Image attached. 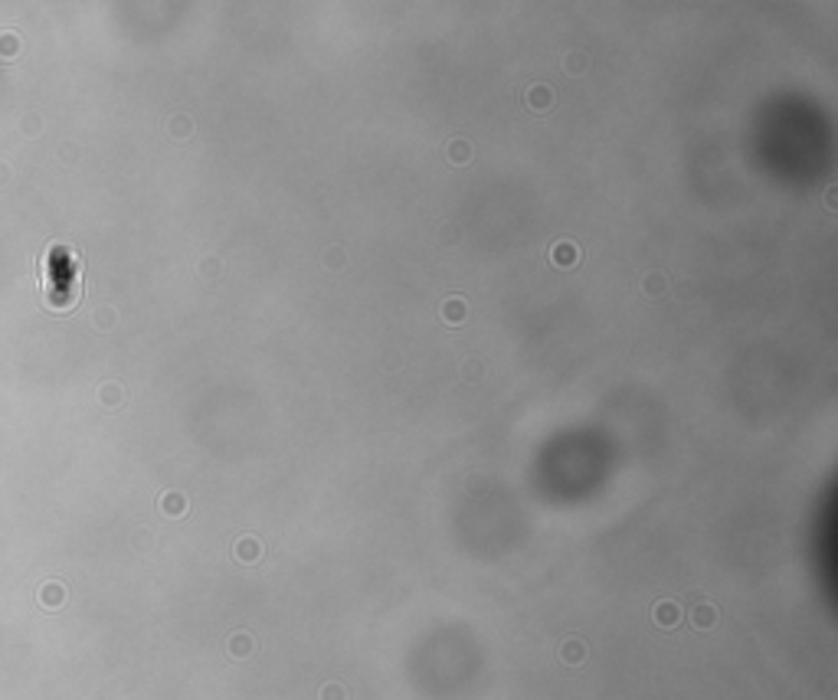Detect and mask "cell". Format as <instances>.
I'll use <instances>...</instances> for the list:
<instances>
[{"label": "cell", "instance_id": "5", "mask_svg": "<svg viewBox=\"0 0 838 700\" xmlns=\"http://www.w3.org/2000/svg\"><path fill=\"white\" fill-rule=\"evenodd\" d=\"M233 553H236V557L243 559V563H256V559L262 557V547H259V540H256V537H243V540H236Z\"/></svg>", "mask_w": 838, "mask_h": 700}, {"label": "cell", "instance_id": "6", "mask_svg": "<svg viewBox=\"0 0 838 700\" xmlns=\"http://www.w3.org/2000/svg\"><path fill=\"white\" fill-rule=\"evenodd\" d=\"M560 658H563V664H583V658H586V644H583L580 638H567V642L560 644Z\"/></svg>", "mask_w": 838, "mask_h": 700}, {"label": "cell", "instance_id": "11", "mask_svg": "<svg viewBox=\"0 0 838 700\" xmlns=\"http://www.w3.org/2000/svg\"><path fill=\"white\" fill-rule=\"evenodd\" d=\"M449 157H452V161H468V157H472V148H468L465 141H456L449 148Z\"/></svg>", "mask_w": 838, "mask_h": 700}, {"label": "cell", "instance_id": "13", "mask_svg": "<svg viewBox=\"0 0 838 700\" xmlns=\"http://www.w3.org/2000/svg\"><path fill=\"white\" fill-rule=\"evenodd\" d=\"M583 66H586V56H567V72L570 76H583L586 72Z\"/></svg>", "mask_w": 838, "mask_h": 700}, {"label": "cell", "instance_id": "7", "mask_svg": "<svg viewBox=\"0 0 838 700\" xmlns=\"http://www.w3.org/2000/svg\"><path fill=\"white\" fill-rule=\"evenodd\" d=\"M550 259L557 265H576L580 262V249L573 246V242H557V246L550 249Z\"/></svg>", "mask_w": 838, "mask_h": 700}, {"label": "cell", "instance_id": "9", "mask_svg": "<svg viewBox=\"0 0 838 700\" xmlns=\"http://www.w3.org/2000/svg\"><path fill=\"white\" fill-rule=\"evenodd\" d=\"M442 318H449V321H462V318H465V304L458 302V298L446 302V308H442Z\"/></svg>", "mask_w": 838, "mask_h": 700}, {"label": "cell", "instance_id": "4", "mask_svg": "<svg viewBox=\"0 0 838 700\" xmlns=\"http://www.w3.org/2000/svg\"><path fill=\"white\" fill-rule=\"evenodd\" d=\"M691 622H695L697 632H707L717 625V606L714 602H697L695 612H691Z\"/></svg>", "mask_w": 838, "mask_h": 700}, {"label": "cell", "instance_id": "12", "mask_svg": "<svg viewBox=\"0 0 838 700\" xmlns=\"http://www.w3.org/2000/svg\"><path fill=\"white\" fill-rule=\"evenodd\" d=\"M183 511H187V498H177V494L167 498V514H171V517H181Z\"/></svg>", "mask_w": 838, "mask_h": 700}, {"label": "cell", "instance_id": "3", "mask_svg": "<svg viewBox=\"0 0 838 700\" xmlns=\"http://www.w3.org/2000/svg\"><path fill=\"white\" fill-rule=\"evenodd\" d=\"M652 618H655V625H662V628H675L678 622H681V606L678 602H658L655 609H652Z\"/></svg>", "mask_w": 838, "mask_h": 700}, {"label": "cell", "instance_id": "8", "mask_svg": "<svg viewBox=\"0 0 838 700\" xmlns=\"http://www.w3.org/2000/svg\"><path fill=\"white\" fill-rule=\"evenodd\" d=\"M229 654L233 658H249L252 654V635L249 632H236L229 638Z\"/></svg>", "mask_w": 838, "mask_h": 700}, {"label": "cell", "instance_id": "1", "mask_svg": "<svg viewBox=\"0 0 838 700\" xmlns=\"http://www.w3.org/2000/svg\"><path fill=\"white\" fill-rule=\"evenodd\" d=\"M56 285H69V292L79 294V259L72 249L53 246L46 256V278H43V294H53Z\"/></svg>", "mask_w": 838, "mask_h": 700}, {"label": "cell", "instance_id": "14", "mask_svg": "<svg viewBox=\"0 0 838 700\" xmlns=\"http://www.w3.org/2000/svg\"><path fill=\"white\" fill-rule=\"evenodd\" d=\"M645 292L648 294L665 292V278H662V275H648V278H645Z\"/></svg>", "mask_w": 838, "mask_h": 700}, {"label": "cell", "instance_id": "2", "mask_svg": "<svg viewBox=\"0 0 838 700\" xmlns=\"http://www.w3.org/2000/svg\"><path fill=\"white\" fill-rule=\"evenodd\" d=\"M553 89L550 86H531L527 89V95H524V105L531 108V112H537V115H543V112H550L553 108Z\"/></svg>", "mask_w": 838, "mask_h": 700}, {"label": "cell", "instance_id": "10", "mask_svg": "<svg viewBox=\"0 0 838 700\" xmlns=\"http://www.w3.org/2000/svg\"><path fill=\"white\" fill-rule=\"evenodd\" d=\"M321 700H347V691H344L341 684H324L321 687Z\"/></svg>", "mask_w": 838, "mask_h": 700}]
</instances>
